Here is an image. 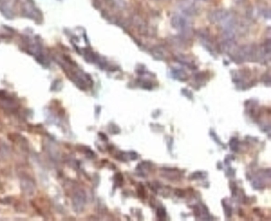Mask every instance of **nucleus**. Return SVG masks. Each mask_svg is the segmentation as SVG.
<instances>
[{
    "instance_id": "0eeeda50",
    "label": "nucleus",
    "mask_w": 271,
    "mask_h": 221,
    "mask_svg": "<svg viewBox=\"0 0 271 221\" xmlns=\"http://www.w3.org/2000/svg\"><path fill=\"white\" fill-rule=\"evenodd\" d=\"M238 140H237V139L233 138L231 140V141H230L229 146H230V149L232 151H235V152L237 151L238 149Z\"/></svg>"
},
{
    "instance_id": "20e7f679",
    "label": "nucleus",
    "mask_w": 271,
    "mask_h": 221,
    "mask_svg": "<svg viewBox=\"0 0 271 221\" xmlns=\"http://www.w3.org/2000/svg\"><path fill=\"white\" fill-rule=\"evenodd\" d=\"M207 177V173H204L203 172L201 171H197L195 173H192L190 176V179L191 180H199V179H203L204 177Z\"/></svg>"
},
{
    "instance_id": "6e6552de",
    "label": "nucleus",
    "mask_w": 271,
    "mask_h": 221,
    "mask_svg": "<svg viewBox=\"0 0 271 221\" xmlns=\"http://www.w3.org/2000/svg\"><path fill=\"white\" fill-rule=\"evenodd\" d=\"M175 195L180 198H184L185 196V192L183 190L176 189L175 190Z\"/></svg>"
},
{
    "instance_id": "1a4fd4ad",
    "label": "nucleus",
    "mask_w": 271,
    "mask_h": 221,
    "mask_svg": "<svg viewBox=\"0 0 271 221\" xmlns=\"http://www.w3.org/2000/svg\"><path fill=\"white\" fill-rule=\"evenodd\" d=\"M230 187L232 189V196L234 197L237 194V185L234 182H232V183H230Z\"/></svg>"
},
{
    "instance_id": "9d476101",
    "label": "nucleus",
    "mask_w": 271,
    "mask_h": 221,
    "mask_svg": "<svg viewBox=\"0 0 271 221\" xmlns=\"http://www.w3.org/2000/svg\"><path fill=\"white\" fill-rule=\"evenodd\" d=\"M194 215H195L196 216H200V210H199V207H198L197 206H194Z\"/></svg>"
},
{
    "instance_id": "423d86ee",
    "label": "nucleus",
    "mask_w": 271,
    "mask_h": 221,
    "mask_svg": "<svg viewBox=\"0 0 271 221\" xmlns=\"http://www.w3.org/2000/svg\"><path fill=\"white\" fill-rule=\"evenodd\" d=\"M157 215L160 221H164L165 218L166 216V209L164 207L158 208L157 211Z\"/></svg>"
},
{
    "instance_id": "39448f33",
    "label": "nucleus",
    "mask_w": 271,
    "mask_h": 221,
    "mask_svg": "<svg viewBox=\"0 0 271 221\" xmlns=\"http://www.w3.org/2000/svg\"><path fill=\"white\" fill-rule=\"evenodd\" d=\"M221 203H222L223 208L224 209V211H225V213L226 216L227 218H230L232 216V208L229 206V205H227L226 204V203L224 199L222 200Z\"/></svg>"
},
{
    "instance_id": "7ed1b4c3",
    "label": "nucleus",
    "mask_w": 271,
    "mask_h": 221,
    "mask_svg": "<svg viewBox=\"0 0 271 221\" xmlns=\"http://www.w3.org/2000/svg\"><path fill=\"white\" fill-rule=\"evenodd\" d=\"M85 198L83 194L78 193L74 199V208H76V211H79L83 207Z\"/></svg>"
},
{
    "instance_id": "f257e3e1",
    "label": "nucleus",
    "mask_w": 271,
    "mask_h": 221,
    "mask_svg": "<svg viewBox=\"0 0 271 221\" xmlns=\"http://www.w3.org/2000/svg\"><path fill=\"white\" fill-rule=\"evenodd\" d=\"M229 16V12L224 9L215 10L210 13L209 19L212 22H220L226 20Z\"/></svg>"
},
{
    "instance_id": "f03ea898",
    "label": "nucleus",
    "mask_w": 271,
    "mask_h": 221,
    "mask_svg": "<svg viewBox=\"0 0 271 221\" xmlns=\"http://www.w3.org/2000/svg\"><path fill=\"white\" fill-rule=\"evenodd\" d=\"M171 22L172 26L177 29H183L187 24L185 19L179 15L173 16L172 18Z\"/></svg>"
}]
</instances>
